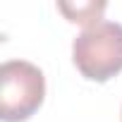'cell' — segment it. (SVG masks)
<instances>
[{
  "label": "cell",
  "mask_w": 122,
  "mask_h": 122,
  "mask_svg": "<svg viewBox=\"0 0 122 122\" xmlns=\"http://www.w3.org/2000/svg\"><path fill=\"white\" fill-rule=\"evenodd\" d=\"M57 10L62 12L70 22H74V24L93 26V24H98V19H101V15H103L105 3H77V5L57 3Z\"/></svg>",
  "instance_id": "3957f363"
},
{
  "label": "cell",
  "mask_w": 122,
  "mask_h": 122,
  "mask_svg": "<svg viewBox=\"0 0 122 122\" xmlns=\"http://www.w3.org/2000/svg\"><path fill=\"white\" fill-rule=\"evenodd\" d=\"M46 77L26 60H7L0 67V120L24 122L43 103Z\"/></svg>",
  "instance_id": "7a4b0ae2"
},
{
  "label": "cell",
  "mask_w": 122,
  "mask_h": 122,
  "mask_svg": "<svg viewBox=\"0 0 122 122\" xmlns=\"http://www.w3.org/2000/svg\"><path fill=\"white\" fill-rule=\"evenodd\" d=\"M74 67L89 81H108L122 72V24L98 22L72 43Z\"/></svg>",
  "instance_id": "6da1fadb"
}]
</instances>
